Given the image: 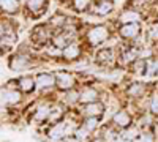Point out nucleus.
I'll use <instances>...</instances> for the list:
<instances>
[{"label":"nucleus","mask_w":158,"mask_h":142,"mask_svg":"<svg viewBox=\"0 0 158 142\" xmlns=\"http://www.w3.org/2000/svg\"><path fill=\"white\" fill-rule=\"evenodd\" d=\"M56 79H57L59 88H62V90H70V88L74 85V79H73V76H71L70 73L60 71V73H57Z\"/></svg>","instance_id":"2"},{"label":"nucleus","mask_w":158,"mask_h":142,"mask_svg":"<svg viewBox=\"0 0 158 142\" xmlns=\"http://www.w3.org/2000/svg\"><path fill=\"white\" fill-rule=\"evenodd\" d=\"M98 59L101 60V62H111L112 59H114V55H112V51L111 49H103L101 52L98 54Z\"/></svg>","instance_id":"18"},{"label":"nucleus","mask_w":158,"mask_h":142,"mask_svg":"<svg viewBox=\"0 0 158 142\" xmlns=\"http://www.w3.org/2000/svg\"><path fill=\"white\" fill-rule=\"evenodd\" d=\"M19 87L24 90V92H30V90H33V87H35V82H33L32 77L25 76V77H22V79L19 81Z\"/></svg>","instance_id":"16"},{"label":"nucleus","mask_w":158,"mask_h":142,"mask_svg":"<svg viewBox=\"0 0 158 142\" xmlns=\"http://www.w3.org/2000/svg\"><path fill=\"white\" fill-rule=\"evenodd\" d=\"M87 133H89V130L84 126V128H81V130H77V131H76V137H77L79 140H81V139L84 140V139L87 137Z\"/></svg>","instance_id":"22"},{"label":"nucleus","mask_w":158,"mask_h":142,"mask_svg":"<svg viewBox=\"0 0 158 142\" xmlns=\"http://www.w3.org/2000/svg\"><path fill=\"white\" fill-rule=\"evenodd\" d=\"M101 112H103V104L98 103V101L89 103V104L85 106V109H84V114L89 115V117H98Z\"/></svg>","instance_id":"8"},{"label":"nucleus","mask_w":158,"mask_h":142,"mask_svg":"<svg viewBox=\"0 0 158 142\" xmlns=\"http://www.w3.org/2000/svg\"><path fill=\"white\" fill-rule=\"evenodd\" d=\"M10 67H11V70H15V71L24 70V68L29 67V60L25 59V57H22V55H16L15 59H11Z\"/></svg>","instance_id":"11"},{"label":"nucleus","mask_w":158,"mask_h":142,"mask_svg":"<svg viewBox=\"0 0 158 142\" xmlns=\"http://www.w3.org/2000/svg\"><path fill=\"white\" fill-rule=\"evenodd\" d=\"M68 125L67 123H57L52 130L49 131V137L52 139V140H57V139H60V137H63V136H67L68 134ZM71 131V130H70Z\"/></svg>","instance_id":"3"},{"label":"nucleus","mask_w":158,"mask_h":142,"mask_svg":"<svg viewBox=\"0 0 158 142\" xmlns=\"http://www.w3.org/2000/svg\"><path fill=\"white\" fill-rule=\"evenodd\" d=\"M120 21L125 22V24H133V22L139 21V14L136 11H133V10H128V11H125L123 14L120 16Z\"/></svg>","instance_id":"14"},{"label":"nucleus","mask_w":158,"mask_h":142,"mask_svg":"<svg viewBox=\"0 0 158 142\" xmlns=\"http://www.w3.org/2000/svg\"><path fill=\"white\" fill-rule=\"evenodd\" d=\"M65 99H67L68 104H73V103H76L77 99H81V93H76V92H73V90H71V92L67 95V98H65Z\"/></svg>","instance_id":"20"},{"label":"nucleus","mask_w":158,"mask_h":142,"mask_svg":"<svg viewBox=\"0 0 158 142\" xmlns=\"http://www.w3.org/2000/svg\"><path fill=\"white\" fill-rule=\"evenodd\" d=\"M97 125H98V119H97V117H90V119H89V120L84 123V126L87 128L89 131L95 130V128H97Z\"/></svg>","instance_id":"21"},{"label":"nucleus","mask_w":158,"mask_h":142,"mask_svg":"<svg viewBox=\"0 0 158 142\" xmlns=\"http://www.w3.org/2000/svg\"><path fill=\"white\" fill-rule=\"evenodd\" d=\"M136 133H138V130H136V128H133V130H128V131H125V137L127 139H131V137H135L136 136Z\"/></svg>","instance_id":"27"},{"label":"nucleus","mask_w":158,"mask_h":142,"mask_svg":"<svg viewBox=\"0 0 158 142\" xmlns=\"http://www.w3.org/2000/svg\"><path fill=\"white\" fill-rule=\"evenodd\" d=\"M120 35L125 36V38H136L139 35V25H138V22L125 24L123 27L120 29Z\"/></svg>","instance_id":"4"},{"label":"nucleus","mask_w":158,"mask_h":142,"mask_svg":"<svg viewBox=\"0 0 158 142\" xmlns=\"http://www.w3.org/2000/svg\"><path fill=\"white\" fill-rule=\"evenodd\" d=\"M111 10H112V2H109V0H100L98 3H95L94 6H92V11L100 14V16L108 14Z\"/></svg>","instance_id":"5"},{"label":"nucleus","mask_w":158,"mask_h":142,"mask_svg":"<svg viewBox=\"0 0 158 142\" xmlns=\"http://www.w3.org/2000/svg\"><path fill=\"white\" fill-rule=\"evenodd\" d=\"M150 36L153 38V40H158V25H155V27L150 30Z\"/></svg>","instance_id":"28"},{"label":"nucleus","mask_w":158,"mask_h":142,"mask_svg":"<svg viewBox=\"0 0 158 142\" xmlns=\"http://www.w3.org/2000/svg\"><path fill=\"white\" fill-rule=\"evenodd\" d=\"M51 22H52V25H63L65 24V18L63 16H54Z\"/></svg>","instance_id":"24"},{"label":"nucleus","mask_w":158,"mask_h":142,"mask_svg":"<svg viewBox=\"0 0 158 142\" xmlns=\"http://www.w3.org/2000/svg\"><path fill=\"white\" fill-rule=\"evenodd\" d=\"M114 123L117 125V126H120V128H125V126H128L130 125V122H131V119H130V115H128V112L127 111H118L115 115H114Z\"/></svg>","instance_id":"9"},{"label":"nucleus","mask_w":158,"mask_h":142,"mask_svg":"<svg viewBox=\"0 0 158 142\" xmlns=\"http://www.w3.org/2000/svg\"><path fill=\"white\" fill-rule=\"evenodd\" d=\"M141 142H153L152 133H142L141 134Z\"/></svg>","instance_id":"25"},{"label":"nucleus","mask_w":158,"mask_h":142,"mask_svg":"<svg viewBox=\"0 0 158 142\" xmlns=\"http://www.w3.org/2000/svg\"><path fill=\"white\" fill-rule=\"evenodd\" d=\"M112 142H123V140H122V139H120V137H115V139H114V140H112Z\"/></svg>","instance_id":"30"},{"label":"nucleus","mask_w":158,"mask_h":142,"mask_svg":"<svg viewBox=\"0 0 158 142\" xmlns=\"http://www.w3.org/2000/svg\"><path fill=\"white\" fill-rule=\"evenodd\" d=\"M150 109H152V112H153V114H158V96H155V98L152 99Z\"/></svg>","instance_id":"26"},{"label":"nucleus","mask_w":158,"mask_h":142,"mask_svg":"<svg viewBox=\"0 0 158 142\" xmlns=\"http://www.w3.org/2000/svg\"><path fill=\"white\" fill-rule=\"evenodd\" d=\"M97 98H98L97 90H94V88H85V90H82V92H81V99H79V101L87 103V104H89V103H95Z\"/></svg>","instance_id":"12"},{"label":"nucleus","mask_w":158,"mask_h":142,"mask_svg":"<svg viewBox=\"0 0 158 142\" xmlns=\"http://www.w3.org/2000/svg\"><path fill=\"white\" fill-rule=\"evenodd\" d=\"M51 112L52 109H49V106H40L35 112V120L38 122H43L44 119H49L51 117Z\"/></svg>","instance_id":"13"},{"label":"nucleus","mask_w":158,"mask_h":142,"mask_svg":"<svg viewBox=\"0 0 158 142\" xmlns=\"http://www.w3.org/2000/svg\"><path fill=\"white\" fill-rule=\"evenodd\" d=\"M56 84V77L52 76V74H40L36 77V85L40 88H48V87H52Z\"/></svg>","instance_id":"7"},{"label":"nucleus","mask_w":158,"mask_h":142,"mask_svg":"<svg viewBox=\"0 0 158 142\" xmlns=\"http://www.w3.org/2000/svg\"><path fill=\"white\" fill-rule=\"evenodd\" d=\"M2 95H3V103H6V104H16V103H19L21 99V93L18 92V90H2Z\"/></svg>","instance_id":"6"},{"label":"nucleus","mask_w":158,"mask_h":142,"mask_svg":"<svg viewBox=\"0 0 158 142\" xmlns=\"http://www.w3.org/2000/svg\"><path fill=\"white\" fill-rule=\"evenodd\" d=\"M67 142H79V139L77 137H70V139H67Z\"/></svg>","instance_id":"29"},{"label":"nucleus","mask_w":158,"mask_h":142,"mask_svg":"<svg viewBox=\"0 0 158 142\" xmlns=\"http://www.w3.org/2000/svg\"><path fill=\"white\" fill-rule=\"evenodd\" d=\"M142 90H144V87H142L141 84H133V85L130 87L128 93H130V95H133V96H139V95L142 93Z\"/></svg>","instance_id":"19"},{"label":"nucleus","mask_w":158,"mask_h":142,"mask_svg":"<svg viewBox=\"0 0 158 142\" xmlns=\"http://www.w3.org/2000/svg\"><path fill=\"white\" fill-rule=\"evenodd\" d=\"M43 5H44V0H27V6L32 13H38L43 10Z\"/></svg>","instance_id":"17"},{"label":"nucleus","mask_w":158,"mask_h":142,"mask_svg":"<svg viewBox=\"0 0 158 142\" xmlns=\"http://www.w3.org/2000/svg\"><path fill=\"white\" fill-rule=\"evenodd\" d=\"M2 8L6 13H16L19 10V2L18 0H2Z\"/></svg>","instance_id":"15"},{"label":"nucleus","mask_w":158,"mask_h":142,"mask_svg":"<svg viewBox=\"0 0 158 142\" xmlns=\"http://www.w3.org/2000/svg\"><path fill=\"white\" fill-rule=\"evenodd\" d=\"M79 54H81V49L77 47V44H68L63 49V57L67 60H74L79 57Z\"/></svg>","instance_id":"10"},{"label":"nucleus","mask_w":158,"mask_h":142,"mask_svg":"<svg viewBox=\"0 0 158 142\" xmlns=\"http://www.w3.org/2000/svg\"><path fill=\"white\" fill-rule=\"evenodd\" d=\"M94 142H104V140H101V139H97V140H94Z\"/></svg>","instance_id":"31"},{"label":"nucleus","mask_w":158,"mask_h":142,"mask_svg":"<svg viewBox=\"0 0 158 142\" xmlns=\"http://www.w3.org/2000/svg\"><path fill=\"white\" fill-rule=\"evenodd\" d=\"M89 2H90V0H74V6L77 10H84L89 5Z\"/></svg>","instance_id":"23"},{"label":"nucleus","mask_w":158,"mask_h":142,"mask_svg":"<svg viewBox=\"0 0 158 142\" xmlns=\"http://www.w3.org/2000/svg\"><path fill=\"white\" fill-rule=\"evenodd\" d=\"M108 36H109L108 29L101 27V25H98V27H94V29L87 33V38H89L90 44H100V43H103L104 40H106Z\"/></svg>","instance_id":"1"}]
</instances>
